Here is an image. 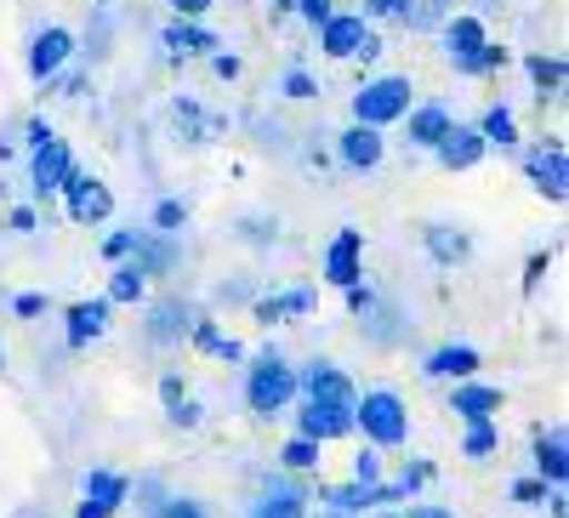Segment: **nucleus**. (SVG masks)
I'll list each match as a JSON object with an SVG mask.
<instances>
[{"mask_svg": "<svg viewBox=\"0 0 569 518\" xmlns=\"http://www.w3.org/2000/svg\"><path fill=\"white\" fill-rule=\"evenodd\" d=\"M166 416H171V428H200V421H206V405H200V399H182V405H171Z\"/></svg>", "mask_w": 569, "mask_h": 518, "instance_id": "42", "label": "nucleus"}, {"mask_svg": "<svg viewBox=\"0 0 569 518\" xmlns=\"http://www.w3.org/2000/svg\"><path fill=\"white\" fill-rule=\"evenodd\" d=\"M126 501H131V479H126V474H114V467H91V474L80 479L74 518H114Z\"/></svg>", "mask_w": 569, "mask_h": 518, "instance_id": "8", "label": "nucleus"}, {"mask_svg": "<svg viewBox=\"0 0 569 518\" xmlns=\"http://www.w3.org/2000/svg\"><path fill=\"white\" fill-rule=\"evenodd\" d=\"M433 479H439V467L427 461V456H405V467H399V485H405V496H421Z\"/></svg>", "mask_w": 569, "mask_h": 518, "instance_id": "33", "label": "nucleus"}, {"mask_svg": "<svg viewBox=\"0 0 569 518\" xmlns=\"http://www.w3.org/2000/svg\"><path fill=\"white\" fill-rule=\"evenodd\" d=\"M405 518H456V512H450L445 501H416V496H410V501H405Z\"/></svg>", "mask_w": 569, "mask_h": 518, "instance_id": "47", "label": "nucleus"}, {"mask_svg": "<svg viewBox=\"0 0 569 518\" xmlns=\"http://www.w3.org/2000/svg\"><path fill=\"white\" fill-rule=\"evenodd\" d=\"M74 29L69 23H40L34 34H29V80L34 86H52L69 63H74Z\"/></svg>", "mask_w": 569, "mask_h": 518, "instance_id": "6", "label": "nucleus"}, {"mask_svg": "<svg viewBox=\"0 0 569 518\" xmlns=\"http://www.w3.org/2000/svg\"><path fill=\"white\" fill-rule=\"evenodd\" d=\"M525 171H530V182H536L541 200L563 206V195H569V155H563V137H541L536 149H525Z\"/></svg>", "mask_w": 569, "mask_h": 518, "instance_id": "7", "label": "nucleus"}, {"mask_svg": "<svg viewBox=\"0 0 569 518\" xmlns=\"http://www.w3.org/2000/svg\"><path fill=\"white\" fill-rule=\"evenodd\" d=\"M485 370V353L472 342H445L421 359V376H433V382H467V376Z\"/></svg>", "mask_w": 569, "mask_h": 518, "instance_id": "17", "label": "nucleus"}, {"mask_svg": "<svg viewBox=\"0 0 569 518\" xmlns=\"http://www.w3.org/2000/svg\"><path fill=\"white\" fill-rule=\"evenodd\" d=\"M461 456L467 461H490L501 450V421H461Z\"/></svg>", "mask_w": 569, "mask_h": 518, "instance_id": "30", "label": "nucleus"}, {"mask_svg": "<svg viewBox=\"0 0 569 518\" xmlns=\"http://www.w3.org/2000/svg\"><path fill=\"white\" fill-rule=\"evenodd\" d=\"M348 479H359V485L388 479V474H382V450H376V445H359V456H353V474H348Z\"/></svg>", "mask_w": 569, "mask_h": 518, "instance_id": "37", "label": "nucleus"}, {"mask_svg": "<svg viewBox=\"0 0 569 518\" xmlns=\"http://www.w3.org/2000/svg\"><path fill=\"white\" fill-rule=\"evenodd\" d=\"M188 348H194V353H211V359H222V365H246V342L228 337L211 313H194V325H188Z\"/></svg>", "mask_w": 569, "mask_h": 518, "instance_id": "21", "label": "nucleus"}, {"mask_svg": "<svg viewBox=\"0 0 569 518\" xmlns=\"http://www.w3.org/2000/svg\"><path fill=\"white\" fill-rule=\"evenodd\" d=\"M439 34H445L450 63H456V58H472V52H479V46L490 40V29H485V18H479V12H456V18H445V23H439Z\"/></svg>", "mask_w": 569, "mask_h": 518, "instance_id": "22", "label": "nucleus"}, {"mask_svg": "<svg viewBox=\"0 0 569 518\" xmlns=\"http://www.w3.org/2000/svg\"><path fill=\"white\" fill-rule=\"evenodd\" d=\"M525 74H530V86H536V98H541V103L558 98L563 80H569V69H563L558 52H525Z\"/></svg>", "mask_w": 569, "mask_h": 518, "instance_id": "26", "label": "nucleus"}, {"mask_svg": "<svg viewBox=\"0 0 569 518\" xmlns=\"http://www.w3.org/2000/svg\"><path fill=\"white\" fill-rule=\"evenodd\" d=\"M46 137H58L52 120H46V114H29V120H23V143L34 149V143H46Z\"/></svg>", "mask_w": 569, "mask_h": 518, "instance_id": "48", "label": "nucleus"}, {"mask_svg": "<svg viewBox=\"0 0 569 518\" xmlns=\"http://www.w3.org/2000/svg\"><path fill=\"white\" fill-rule=\"evenodd\" d=\"M313 501L337 507V512H353V518H365V512H370V501H365V485H359V479H348V485H319V490H313Z\"/></svg>", "mask_w": 569, "mask_h": 518, "instance_id": "31", "label": "nucleus"}, {"mask_svg": "<svg viewBox=\"0 0 569 518\" xmlns=\"http://www.w3.org/2000/svg\"><path fill=\"white\" fill-rule=\"evenodd\" d=\"M166 7H171V18H206L217 0H166Z\"/></svg>", "mask_w": 569, "mask_h": 518, "instance_id": "49", "label": "nucleus"}, {"mask_svg": "<svg viewBox=\"0 0 569 518\" xmlns=\"http://www.w3.org/2000/svg\"><path fill=\"white\" fill-rule=\"evenodd\" d=\"M69 171H74L69 143H63V137H46V143L29 149V195H34L40 206H46V200H58V188H63Z\"/></svg>", "mask_w": 569, "mask_h": 518, "instance_id": "9", "label": "nucleus"}, {"mask_svg": "<svg viewBox=\"0 0 569 518\" xmlns=\"http://www.w3.org/2000/svg\"><path fill=\"white\" fill-rule=\"evenodd\" d=\"M421 246H427V257H433L439 268H461L472 257V240H467L461 228H445V222H427L421 228Z\"/></svg>", "mask_w": 569, "mask_h": 518, "instance_id": "23", "label": "nucleus"}, {"mask_svg": "<svg viewBox=\"0 0 569 518\" xmlns=\"http://www.w3.org/2000/svg\"><path fill=\"white\" fill-rule=\"evenodd\" d=\"M109 268H114V273H109V291H103V297H109L114 308H137V302H149V273H142L131 257H126V262H109Z\"/></svg>", "mask_w": 569, "mask_h": 518, "instance_id": "25", "label": "nucleus"}, {"mask_svg": "<svg viewBox=\"0 0 569 518\" xmlns=\"http://www.w3.org/2000/svg\"><path fill=\"white\" fill-rule=\"evenodd\" d=\"M313 512V485L308 474H284V467H273V474L262 479V490L251 496L246 518H308Z\"/></svg>", "mask_w": 569, "mask_h": 518, "instance_id": "4", "label": "nucleus"}, {"mask_svg": "<svg viewBox=\"0 0 569 518\" xmlns=\"http://www.w3.org/2000/svg\"><path fill=\"white\" fill-rule=\"evenodd\" d=\"M552 273V251H536L530 262H525V297H536L541 291V279Z\"/></svg>", "mask_w": 569, "mask_h": 518, "instance_id": "41", "label": "nucleus"}, {"mask_svg": "<svg viewBox=\"0 0 569 518\" xmlns=\"http://www.w3.org/2000/svg\"><path fill=\"white\" fill-rule=\"evenodd\" d=\"M268 7H273V12H279V18H284V12H291V0H268Z\"/></svg>", "mask_w": 569, "mask_h": 518, "instance_id": "53", "label": "nucleus"}, {"mask_svg": "<svg viewBox=\"0 0 569 518\" xmlns=\"http://www.w3.org/2000/svg\"><path fill=\"white\" fill-rule=\"evenodd\" d=\"M365 518H405V501H399V507H376V512H365Z\"/></svg>", "mask_w": 569, "mask_h": 518, "instance_id": "51", "label": "nucleus"}, {"mask_svg": "<svg viewBox=\"0 0 569 518\" xmlns=\"http://www.w3.org/2000/svg\"><path fill=\"white\" fill-rule=\"evenodd\" d=\"M206 63H211V74H217V80H240V74H246V58H240V52H222V46H217V52H211Z\"/></svg>", "mask_w": 569, "mask_h": 518, "instance_id": "39", "label": "nucleus"}, {"mask_svg": "<svg viewBox=\"0 0 569 518\" xmlns=\"http://www.w3.org/2000/svg\"><path fill=\"white\" fill-rule=\"evenodd\" d=\"M160 46H166L171 63H188V58H211L217 46H222V34L206 29V18H171L160 29Z\"/></svg>", "mask_w": 569, "mask_h": 518, "instance_id": "13", "label": "nucleus"}, {"mask_svg": "<svg viewBox=\"0 0 569 518\" xmlns=\"http://www.w3.org/2000/svg\"><path fill=\"white\" fill-rule=\"evenodd\" d=\"M149 228H154V233H171V240H177V233L188 228V206H182V200H154Z\"/></svg>", "mask_w": 569, "mask_h": 518, "instance_id": "34", "label": "nucleus"}, {"mask_svg": "<svg viewBox=\"0 0 569 518\" xmlns=\"http://www.w3.org/2000/svg\"><path fill=\"white\" fill-rule=\"evenodd\" d=\"M313 308H319V291H313V286H297V291L257 297V302H251V319L262 325V331H273V325H284V319H308Z\"/></svg>", "mask_w": 569, "mask_h": 518, "instance_id": "18", "label": "nucleus"}, {"mask_svg": "<svg viewBox=\"0 0 569 518\" xmlns=\"http://www.w3.org/2000/svg\"><path fill=\"white\" fill-rule=\"evenodd\" d=\"M405 7H410V0H359V12H365L370 23H382V18H405Z\"/></svg>", "mask_w": 569, "mask_h": 518, "instance_id": "43", "label": "nucleus"}, {"mask_svg": "<svg viewBox=\"0 0 569 518\" xmlns=\"http://www.w3.org/2000/svg\"><path fill=\"white\" fill-rule=\"evenodd\" d=\"M337 160H342L348 171H376V166L388 160V137L376 131V126H359V120H353V126L337 137Z\"/></svg>", "mask_w": 569, "mask_h": 518, "instance_id": "15", "label": "nucleus"}, {"mask_svg": "<svg viewBox=\"0 0 569 518\" xmlns=\"http://www.w3.org/2000/svg\"><path fill=\"white\" fill-rule=\"evenodd\" d=\"M58 200H63V211H69V222H74V228H98V222H109V217H114V188H109L103 177L80 171V166L63 177Z\"/></svg>", "mask_w": 569, "mask_h": 518, "instance_id": "5", "label": "nucleus"}, {"mask_svg": "<svg viewBox=\"0 0 569 518\" xmlns=\"http://www.w3.org/2000/svg\"><path fill=\"white\" fill-rule=\"evenodd\" d=\"M7 222H12V233H34V228H40V211H34V206H12Z\"/></svg>", "mask_w": 569, "mask_h": 518, "instance_id": "50", "label": "nucleus"}, {"mask_svg": "<svg viewBox=\"0 0 569 518\" xmlns=\"http://www.w3.org/2000/svg\"><path fill=\"white\" fill-rule=\"evenodd\" d=\"M279 91H284L291 103H313V98H319V80H313L308 69H284V74H279Z\"/></svg>", "mask_w": 569, "mask_h": 518, "instance_id": "35", "label": "nucleus"}, {"mask_svg": "<svg viewBox=\"0 0 569 518\" xmlns=\"http://www.w3.org/2000/svg\"><path fill=\"white\" fill-rule=\"evenodd\" d=\"M353 434L376 450H405L410 445V399L399 388H359Z\"/></svg>", "mask_w": 569, "mask_h": 518, "instance_id": "2", "label": "nucleus"}, {"mask_svg": "<svg viewBox=\"0 0 569 518\" xmlns=\"http://www.w3.org/2000/svg\"><path fill=\"white\" fill-rule=\"evenodd\" d=\"M98 7H109V0H98Z\"/></svg>", "mask_w": 569, "mask_h": 518, "instance_id": "55", "label": "nucleus"}, {"mask_svg": "<svg viewBox=\"0 0 569 518\" xmlns=\"http://www.w3.org/2000/svg\"><path fill=\"white\" fill-rule=\"evenodd\" d=\"M399 126H405V143H410V149H427V155H433V143L456 126V114H450V103H410Z\"/></svg>", "mask_w": 569, "mask_h": 518, "instance_id": "19", "label": "nucleus"}, {"mask_svg": "<svg viewBox=\"0 0 569 518\" xmlns=\"http://www.w3.org/2000/svg\"><path fill=\"white\" fill-rule=\"evenodd\" d=\"M410 103H416L410 74H370V80L353 91V120H359V126H376V131H388V126L405 120Z\"/></svg>", "mask_w": 569, "mask_h": 518, "instance_id": "3", "label": "nucleus"}, {"mask_svg": "<svg viewBox=\"0 0 569 518\" xmlns=\"http://www.w3.org/2000/svg\"><path fill=\"white\" fill-rule=\"evenodd\" d=\"M291 12H297V18L308 23V29H319V23H325L330 12H337V0H291Z\"/></svg>", "mask_w": 569, "mask_h": 518, "instance_id": "40", "label": "nucleus"}, {"mask_svg": "<svg viewBox=\"0 0 569 518\" xmlns=\"http://www.w3.org/2000/svg\"><path fill=\"white\" fill-rule=\"evenodd\" d=\"M518 507H547V496H552V485L547 479H536V474H525V479H512V490H507Z\"/></svg>", "mask_w": 569, "mask_h": 518, "instance_id": "36", "label": "nucleus"}, {"mask_svg": "<svg viewBox=\"0 0 569 518\" xmlns=\"http://www.w3.org/2000/svg\"><path fill=\"white\" fill-rule=\"evenodd\" d=\"M149 518H211V507L200 501V496H182V490H166L154 507H149Z\"/></svg>", "mask_w": 569, "mask_h": 518, "instance_id": "32", "label": "nucleus"}, {"mask_svg": "<svg viewBox=\"0 0 569 518\" xmlns=\"http://www.w3.org/2000/svg\"><path fill=\"white\" fill-rule=\"evenodd\" d=\"M342 297H348V313H353V319H365V313H376V291L365 286V279H359V286H348Z\"/></svg>", "mask_w": 569, "mask_h": 518, "instance_id": "44", "label": "nucleus"}, {"mask_svg": "<svg viewBox=\"0 0 569 518\" xmlns=\"http://www.w3.org/2000/svg\"><path fill=\"white\" fill-rule=\"evenodd\" d=\"M103 262H126L131 251H137V228H114V233H103Z\"/></svg>", "mask_w": 569, "mask_h": 518, "instance_id": "38", "label": "nucleus"}, {"mask_svg": "<svg viewBox=\"0 0 569 518\" xmlns=\"http://www.w3.org/2000/svg\"><path fill=\"white\" fill-rule=\"evenodd\" d=\"M507 63H512L507 46H501V40H485L479 52H472V58H456L450 69H456V74H467V80H490V74H501Z\"/></svg>", "mask_w": 569, "mask_h": 518, "instance_id": "29", "label": "nucleus"}, {"mask_svg": "<svg viewBox=\"0 0 569 518\" xmlns=\"http://www.w3.org/2000/svg\"><path fill=\"white\" fill-rule=\"evenodd\" d=\"M485 155H490V143L479 137V126H461V120H456V126L439 137V143H433V160H439L445 171H472Z\"/></svg>", "mask_w": 569, "mask_h": 518, "instance_id": "16", "label": "nucleus"}, {"mask_svg": "<svg viewBox=\"0 0 569 518\" xmlns=\"http://www.w3.org/2000/svg\"><path fill=\"white\" fill-rule=\"evenodd\" d=\"M479 137L490 149H518L525 143V131H518V114L507 109V103H490L485 114H479Z\"/></svg>", "mask_w": 569, "mask_h": 518, "instance_id": "27", "label": "nucleus"}, {"mask_svg": "<svg viewBox=\"0 0 569 518\" xmlns=\"http://www.w3.org/2000/svg\"><path fill=\"white\" fill-rule=\"evenodd\" d=\"M46 308H52V302H46L40 291H18V297H12V313H18V319H40Z\"/></svg>", "mask_w": 569, "mask_h": 518, "instance_id": "45", "label": "nucleus"}, {"mask_svg": "<svg viewBox=\"0 0 569 518\" xmlns=\"http://www.w3.org/2000/svg\"><path fill=\"white\" fill-rule=\"evenodd\" d=\"M182 399H188V382H182L177 370H166V376H160V405L171 410V405H182Z\"/></svg>", "mask_w": 569, "mask_h": 518, "instance_id": "46", "label": "nucleus"}, {"mask_svg": "<svg viewBox=\"0 0 569 518\" xmlns=\"http://www.w3.org/2000/svg\"><path fill=\"white\" fill-rule=\"evenodd\" d=\"M308 518H353V512H337V507H319V512H308Z\"/></svg>", "mask_w": 569, "mask_h": 518, "instance_id": "52", "label": "nucleus"}, {"mask_svg": "<svg viewBox=\"0 0 569 518\" xmlns=\"http://www.w3.org/2000/svg\"><path fill=\"white\" fill-rule=\"evenodd\" d=\"M0 370H7V348H0Z\"/></svg>", "mask_w": 569, "mask_h": 518, "instance_id": "54", "label": "nucleus"}, {"mask_svg": "<svg viewBox=\"0 0 569 518\" xmlns=\"http://www.w3.org/2000/svg\"><path fill=\"white\" fill-rule=\"evenodd\" d=\"M109 313H114L109 297H80V302H69V308H63V348H69V353H86L98 337H109Z\"/></svg>", "mask_w": 569, "mask_h": 518, "instance_id": "10", "label": "nucleus"}, {"mask_svg": "<svg viewBox=\"0 0 569 518\" xmlns=\"http://www.w3.org/2000/svg\"><path fill=\"white\" fill-rule=\"evenodd\" d=\"M313 34H319V52H325L330 63H353L359 40L370 34V18H365V12H342V7H337V12H330Z\"/></svg>", "mask_w": 569, "mask_h": 518, "instance_id": "12", "label": "nucleus"}, {"mask_svg": "<svg viewBox=\"0 0 569 518\" xmlns=\"http://www.w3.org/2000/svg\"><path fill=\"white\" fill-rule=\"evenodd\" d=\"M319 273H325V286H337V291L359 286V279H365V233H359V228H342L337 240L325 246Z\"/></svg>", "mask_w": 569, "mask_h": 518, "instance_id": "11", "label": "nucleus"}, {"mask_svg": "<svg viewBox=\"0 0 569 518\" xmlns=\"http://www.w3.org/2000/svg\"><path fill=\"white\" fill-rule=\"evenodd\" d=\"M536 479H547L552 490L569 485V434H563V421L536 428Z\"/></svg>", "mask_w": 569, "mask_h": 518, "instance_id": "20", "label": "nucleus"}, {"mask_svg": "<svg viewBox=\"0 0 569 518\" xmlns=\"http://www.w3.org/2000/svg\"><path fill=\"white\" fill-rule=\"evenodd\" d=\"M297 399V365L291 353H279V348H262V353H246V410L257 421H273L284 416Z\"/></svg>", "mask_w": 569, "mask_h": 518, "instance_id": "1", "label": "nucleus"}, {"mask_svg": "<svg viewBox=\"0 0 569 518\" xmlns=\"http://www.w3.org/2000/svg\"><path fill=\"white\" fill-rule=\"evenodd\" d=\"M450 410H456V421H496L507 410V388L467 376V382H450Z\"/></svg>", "mask_w": 569, "mask_h": 518, "instance_id": "14", "label": "nucleus"}, {"mask_svg": "<svg viewBox=\"0 0 569 518\" xmlns=\"http://www.w3.org/2000/svg\"><path fill=\"white\" fill-rule=\"evenodd\" d=\"M319 461H325V445L308 439V434H291L273 456V467H284V474H319Z\"/></svg>", "mask_w": 569, "mask_h": 518, "instance_id": "28", "label": "nucleus"}, {"mask_svg": "<svg viewBox=\"0 0 569 518\" xmlns=\"http://www.w3.org/2000/svg\"><path fill=\"white\" fill-rule=\"evenodd\" d=\"M188 325H194V308H188V302H154V313H149V342H160V348L188 342Z\"/></svg>", "mask_w": 569, "mask_h": 518, "instance_id": "24", "label": "nucleus"}]
</instances>
